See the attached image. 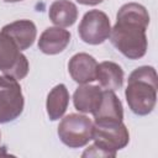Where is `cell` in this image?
<instances>
[{"mask_svg": "<svg viewBox=\"0 0 158 158\" xmlns=\"http://www.w3.org/2000/svg\"><path fill=\"white\" fill-rule=\"evenodd\" d=\"M77 1L83 5H98V4H101L104 0H77Z\"/></svg>", "mask_w": 158, "mask_h": 158, "instance_id": "obj_17", "label": "cell"}, {"mask_svg": "<svg viewBox=\"0 0 158 158\" xmlns=\"http://www.w3.org/2000/svg\"><path fill=\"white\" fill-rule=\"evenodd\" d=\"M93 125V121L85 115L69 114L59 122L58 136L65 146L79 148L91 141Z\"/></svg>", "mask_w": 158, "mask_h": 158, "instance_id": "obj_3", "label": "cell"}, {"mask_svg": "<svg viewBox=\"0 0 158 158\" xmlns=\"http://www.w3.org/2000/svg\"><path fill=\"white\" fill-rule=\"evenodd\" d=\"M93 115L95 122H121L123 118L122 104L114 91L104 90L101 102Z\"/></svg>", "mask_w": 158, "mask_h": 158, "instance_id": "obj_12", "label": "cell"}, {"mask_svg": "<svg viewBox=\"0 0 158 158\" xmlns=\"http://www.w3.org/2000/svg\"><path fill=\"white\" fill-rule=\"evenodd\" d=\"M149 25L147 9L137 2H128L120 7L116 23L110 32L114 47L128 59L142 58L148 47L146 30Z\"/></svg>", "mask_w": 158, "mask_h": 158, "instance_id": "obj_1", "label": "cell"}, {"mask_svg": "<svg viewBox=\"0 0 158 158\" xmlns=\"http://www.w3.org/2000/svg\"><path fill=\"white\" fill-rule=\"evenodd\" d=\"M96 59L88 53H77L68 63L72 79L79 84H88L96 80Z\"/></svg>", "mask_w": 158, "mask_h": 158, "instance_id": "obj_8", "label": "cell"}, {"mask_svg": "<svg viewBox=\"0 0 158 158\" xmlns=\"http://www.w3.org/2000/svg\"><path fill=\"white\" fill-rule=\"evenodd\" d=\"M69 104V91L64 84L56 85L47 95L46 109L49 120L56 121L60 118L67 111Z\"/></svg>", "mask_w": 158, "mask_h": 158, "instance_id": "obj_15", "label": "cell"}, {"mask_svg": "<svg viewBox=\"0 0 158 158\" xmlns=\"http://www.w3.org/2000/svg\"><path fill=\"white\" fill-rule=\"evenodd\" d=\"M78 32L85 43L100 44L110 37L111 23L105 12L100 10H90L83 16Z\"/></svg>", "mask_w": 158, "mask_h": 158, "instance_id": "obj_7", "label": "cell"}, {"mask_svg": "<svg viewBox=\"0 0 158 158\" xmlns=\"http://www.w3.org/2000/svg\"><path fill=\"white\" fill-rule=\"evenodd\" d=\"M0 70L4 75L16 80L23 79L28 73V60L21 53L15 42L0 32Z\"/></svg>", "mask_w": 158, "mask_h": 158, "instance_id": "obj_5", "label": "cell"}, {"mask_svg": "<svg viewBox=\"0 0 158 158\" xmlns=\"http://www.w3.org/2000/svg\"><path fill=\"white\" fill-rule=\"evenodd\" d=\"M158 77L153 67L142 65L136 68L128 77L125 96L131 111L144 116L153 111L157 101Z\"/></svg>", "mask_w": 158, "mask_h": 158, "instance_id": "obj_2", "label": "cell"}, {"mask_svg": "<svg viewBox=\"0 0 158 158\" xmlns=\"http://www.w3.org/2000/svg\"><path fill=\"white\" fill-rule=\"evenodd\" d=\"M9 156V153L6 152V148L5 147H0V157H6Z\"/></svg>", "mask_w": 158, "mask_h": 158, "instance_id": "obj_18", "label": "cell"}, {"mask_svg": "<svg viewBox=\"0 0 158 158\" xmlns=\"http://www.w3.org/2000/svg\"><path fill=\"white\" fill-rule=\"evenodd\" d=\"M6 2H17V1H22V0H4Z\"/></svg>", "mask_w": 158, "mask_h": 158, "instance_id": "obj_19", "label": "cell"}, {"mask_svg": "<svg viewBox=\"0 0 158 158\" xmlns=\"http://www.w3.org/2000/svg\"><path fill=\"white\" fill-rule=\"evenodd\" d=\"M96 80L104 90H117L123 84V70L115 62H101L96 68Z\"/></svg>", "mask_w": 158, "mask_h": 158, "instance_id": "obj_13", "label": "cell"}, {"mask_svg": "<svg viewBox=\"0 0 158 158\" xmlns=\"http://www.w3.org/2000/svg\"><path fill=\"white\" fill-rule=\"evenodd\" d=\"M102 91L104 89H101L99 85L81 84L73 95L75 109L84 114H94L101 102Z\"/></svg>", "mask_w": 158, "mask_h": 158, "instance_id": "obj_11", "label": "cell"}, {"mask_svg": "<svg viewBox=\"0 0 158 158\" xmlns=\"http://www.w3.org/2000/svg\"><path fill=\"white\" fill-rule=\"evenodd\" d=\"M23 95L19 81L7 75H0V123L17 118L23 110Z\"/></svg>", "mask_w": 158, "mask_h": 158, "instance_id": "obj_4", "label": "cell"}, {"mask_svg": "<svg viewBox=\"0 0 158 158\" xmlns=\"http://www.w3.org/2000/svg\"><path fill=\"white\" fill-rule=\"evenodd\" d=\"M81 157H109V158H114V157H116V153L110 152V151L102 148L101 146H99L94 142L91 146H89L84 151Z\"/></svg>", "mask_w": 158, "mask_h": 158, "instance_id": "obj_16", "label": "cell"}, {"mask_svg": "<svg viewBox=\"0 0 158 158\" xmlns=\"http://www.w3.org/2000/svg\"><path fill=\"white\" fill-rule=\"evenodd\" d=\"M48 16L58 27H69L78 19V9L69 0H56L49 6Z\"/></svg>", "mask_w": 158, "mask_h": 158, "instance_id": "obj_14", "label": "cell"}, {"mask_svg": "<svg viewBox=\"0 0 158 158\" xmlns=\"http://www.w3.org/2000/svg\"><path fill=\"white\" fill-rule=\"evenodd\" d=\"M0 141H1V133H0Z\"/></svg>", "mask_w": 158, "mask_h": 158, "instance_id": "obj_20", "label": "cell"}, {"mask_svg": "<svg viewBox=\"0 0 158 158\" xmlns=\"http://www.w3.org/2000/svg\"><path fill=\"white\" fill-rule=\"evenodd\" d=\"M2 33L9 36L20 51L30 48L37 35L36 25L31 20H17L11 23H7L2 27Z\"/></svg>", "mask_w": 158, "mask_h": 158, "instance_id": "obj_9", "label": "cell"}, {"mask_svg": "<svg viewBox=\"0 0 158 158\" xmlns=\"http://www.w3.org/2000/svg\"><path fill=\"white\" fill-rule=\"evenodd\" d=\"M70 42L69 31L62 27H48L46 28L38 40V48L44 54H58L63 52Z\"/></svg>", "mask_w": 158, "mask_h": 158, "instance_id": "obj_10", "label": "cell"}, {"mask_svg": "<svg viewBox=\"0 0 158 158\" xmlns=\"http://www.w3.org/2000/svg\"><path fill=\"white\" fill-rule=\"evenodd\" d=\"M91 139L102 148L116 153L130 142V133L126 125L121 122H93Z\"/></svg>", "mask_w": 158, "mask_h": 158, "instance_id": "obj_6", "label": "cell"}]
</instances>
